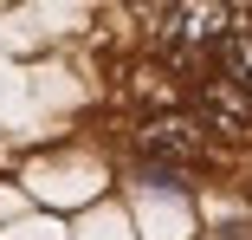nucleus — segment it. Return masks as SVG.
I'll return each mask as SVG.
<instances>
[{
  "instance_id": "nucleus-4",
  "label": "nucleus",
  "mask_w": 252,
  "mask_h": 240,
  "mask_svg": "<svg viewBox=\"0 0 252 240\" xmlns=\"http://www.w3.org/2000/svg\"><path fill=\"white\" fill-rule=\"evenodd\" d=\"M129 182H136V188H175V195H181V188H188V182H181V175H175L168 162H142V169H136Z\"/></svg>"
},
{
  "instance_id": "nucleus-3",
  "label": "nucleus",
  "mask_w": 252,
  "mask_h": 240,
  "mask_svg": "<svg viewBox=\"0 0 252 240\" xmlns=\"http://www.w3.org/2000/svg\"><path fill=\"white\" fill-rule=\"evenodd\" d=\"M214 65H220L233 84H246V91H252V33H233L220 52H214Z\"/></svg>"
},
{
  "instance_id": "nucleus-2",
  "label": "nucleus",
  "mask_w": 252,
  "mask_h": 240,
  "mask_svg": "<svg viewBox=\"0 0 252 240\" xmlns=\"http://www.w3.org/2000/svg\"><path fill=\"white\" fill-rule=\"evenodd\" d=\"M194 111H200V130L246 136L252 130V91L233 84L226 72H207V78H194Z\"/></svg>"
},
{
  "instance_id": "nucleus-1",
  "label": "nucleus",
  "mask_w": 252,
  "mask_h": 240,
  "mask_svg": "<svg viewBox=\"0 0 252 240\" xmlns=\"http://www.w3.org/2000/svg\"><path fill=\"white\" fill-rule=\"evenodd\" d=\"M129 150H136L142 162L181 169V162H207V156H214V136L200 130V117H181V111H142V117L129 123Z\"/></svg>"
}]
</instances>
